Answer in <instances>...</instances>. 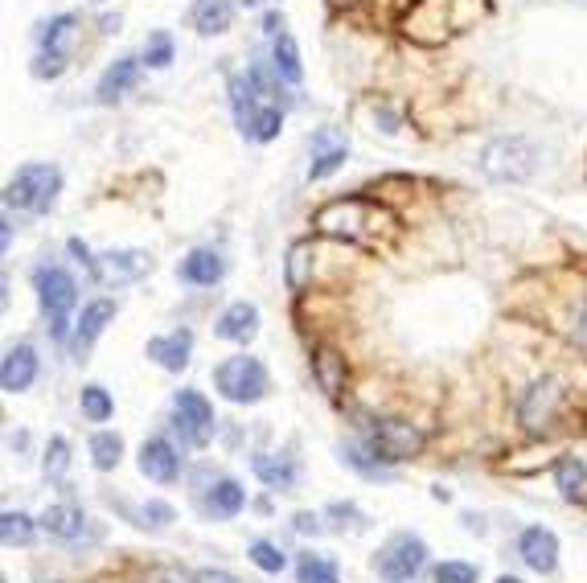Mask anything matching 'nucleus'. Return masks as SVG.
Returning a JSON list of instances; mask_svg holds the SVG:
<instances>
[{
  "instance_id": "obj_32",
  "label": "nucleus",
  "mask_w": 587,
  "mask_h": 583,
  "mask_svg": "<svg viewBox=\"0 0 587 583\" xmlns=\"http://www.w3.org/2000/svg\"><path fill=\"white\" fill-rule=\"evenodd\" d=\"M251 563L259 567V571H267V575H280L284 567H288V555L276 547V542H267V538H259V542H251Z\"/></svg>"
},
{
  "instance_id": "obj_18",
  "label": "nucleus",
  "mask_w": 587,
  "mask_h": 583,
  "mask_svg": "<svg viewBox=\"0 0 587 583\" xmlns=\"http://www.w3.org/2000/svg\"><path fill=\"white\" fill-rule=\"evenodd\" d=\"M312 378H317V386H321L325 395H341L345 391V378H349V366H345V358L337 354V349L321 345L317 354H312Z\"/></svg>"
},
{
  "instance_id": "obj_33",
  "label": "nucleus",
  "mask_w": 587,
  "mask_h": 583,
  "mask_svg": "<svg viewBox=\"0 0 587 583\" xmlns=\"http://www.w3.org/2000/svg\"><path fill=\"white\" fill-rule=\"evenodd\" d=\"M555 477H559V489H563L567 497H575V493L583 489V477H587V469H583V460L567 456V460H559V469H555Z\"/></svg>"
},
{
  "instance_id": "obj_40",
  "label": "nucleus",
  "mask_w": 587,
  "mask_h": 583,
  "mask_svg": "<svg viewBox=\"0 0 587 583\" xmlns=\"http://www.w3.org/2000/svg\"><path fill=\"white\" fill-rule=\"evenodd\" d=\"M62 70H66V54H46V50H42V58H37V66H33L37 79H58Z\"/></svg>"
},
{
  "instance_id": "obj_15",
  "label": "nucleus",
  "mask_w": 587,
  "mask_h": 583,
  "mask_svg": "<svg viewBox=\"0 0 587 583\" xmlns=\"http://www.w3.org/2000/svg\"><path fill=\"white\" fill-rule=\"evenodd\" d=\"M37 378V354H33V345H13L5 362H0V386H5V395H21L29 391Z\"/></svg>"
},
{
  "instance_id": "obj_34",
  "label": "nucleus",
  "mask_w": 587,
  "mask_h": 583,
  "mask_svg": "<svg viewBox=\"0 0 587 583\" xmlns=\"http://www.w3.org/2000/svg\"><path fill=\"white\" fill-rule=\"evenodd\" d=\"M144 62H148L152 70H165V66L173 62V37H169V33L148 37V46H144Z\"/></svg>"
},
{
  "instance_id": "obj_10",
  "label": "nucleus",
  "mask_w": 587,
  "mask_h": 583,
  "mask_svg": "<svg viewBox=\"0 0 587 583\" xmlns=\"http://www.w3.org/2000/svg\"><path fill=\"white\" fill-rule=\"evenodd\" d=\"M173 415H177V432L189 444H210V436H214V407H210V399L202 391H177Z\"/></svg>"
},
{
  "instance_id": "obj_45",
  "label": "nucleus",
  "mask_w": 587,
  "mask_h": 583,
  "mask_svg": "<svg viewBox=\"0 0 587 583\" xmlns=\"http://www.w3.org/2000/svg\"><path fill=\"white\" fill-rule=\"evenodd\" d=\"M243 5H263V0H243Z\"/></svg>"
},
{
  "instance_id": "obj_3",
  "label": "nucleus",
  "mask_w": 587,
  "mask_h": 583,
  "mask_svg": "<svg viewBox=\"0 0 587 583\" xmlns=\"http://www.w3.org/2000/svg\"><path fill=\"white\" fill-rule=\"evenodd\" d=\"M538 169V148L526 136H497L481 148V173L497 185H518Z\"/></svg>"
},
{
  "instance_id": "obj_23",
  "label": "nucleus",
  "mask_w": 587,
  "mask_h": 583,
  "mask_svg": "<svg viewBox=\"0 0 587 583\" xmlns=\"http://www.w3.org/2000/svg\"><path fill=\"white\" fill-rule=\"evenodd\" d=\"M189 21H193V29H198L202 37L226 33L230 21H234V5H230V0H198L193 13H189Z\"/></svg>"
},
{
  "instance_id": "obj_24",
  "label": "nucleus",
  "mask_w": 587,
  "mask_h": 583,
  "mask_svg": "<svg viewBox=\"0 0 587 583\" xmlns=\"http://www.w3.org/2000/svg\"><path fill=\"white\" fill-rule=\"evenodd\" d=\"M111 321H115V300H91V304L83 308V317H78V329H74L78 349H87Z\"/></svg>"
},
{
  "instance_id": "obj_5",
  "label": "nucleus",
  "mask_w": 587,
  "mask_h": 583,
  "mask_svg": "<svg viewBox=\"0 0 587 583\" xmlns=\"http://www.w3.org/2000/svg\"><path fill=\"white\" fill-rule=\"evenodd\" d=\"M62 189V173L54 165H21L5 189V206L9 210H29V214H42L54 206Z\"/></svg>"
},
{
  "instance_id": "obj_1",
  "label": "nucleus",
  "mask_w": 587,
  "mask_h": 583,
  "mask_svg": "<svg viewBox=\"0 0 587 583\" xmlns=\"http://www.w3.org/2000/svg\"><path fill=\"white\" fill-rule=\"evenodd\" d=\"M312 230L337 243H354V247H378L382 235H395L399 222L395 214H386L378 202L366 198H337L312 214Z\"/></svg>"
},
{
  "instance_id": "obj_2",
  "label": "nucleus",
  "mask_w": 587,
  "mask_h": 583,
  "mask_svg": "<svg viewBox=\"0 0 587 583\" xmlns=\"http://www.w3.org/2000/svg\"><path fill=\"white\" fill-rule=\"evenodd\" d=\"M477 21V0H419L403 17V33L419 46H440Z\"/></svg>"
},
{
  "instance_id": "obj_26",
  "label": "nucleus",
  "mask_w": 587,
  "mask_h": 583,
  "mask_svg": "<svg viewBox=\"0 0 587 583\" xmlns=\"http://www.w3.org/2000/svg\"><path fill=\"white\" fill-rule=\"evenodd\" d=\"M276 74L284 83H300L304 79V62H300V50L292 42V33H276Z\"/></svg>"
},
{
  "instance_id": "obj_42",
  "label": "nucleus",
  "mask_w": 587,
  "mask_h": 583,
  "mask_svg": "<svg viewBox=\"0 0 587 583\" xmlns=\"http://www.w3.org/2000/svg\"><path fill=\"white\" fill-rule=\"evenodd\" d=\"M263 29H267V33H280V29H284V17H280V13H267V17H263Z\"/></svg>"
},
{
  "instance_id": "obj_29",
  "label": "nucleus",
  "mask_w": 587,
  "mask_h": 583,
  "mask_svg": "<svg viewBox=\"0 0 587 583\" xmlns=\"http://www.w3.org/2000/svg\"><path fill=\"white\" fill-rule=\"evenodd\" d=\"M296 579L300 583H341V571H337V563H329L321 555H300L296 559Z\"/></svg>"
},
{
  "instance_id": "obj_37",
  "label": "nucleus",
  "mask_w": 587,
  "mask_h": 583,
  "mask_svg": "<svg viewBox=\"0 0 587 583\" xmlns=\"http://www.w3.org/2000/svg\"><path fill=\"white\" fill-rule=\"evenodd\" d=\"M74 29V17L70 13H62V17H54L46 29H42V50L46 54H62V37Z\"/></svg>"
},
{
  "instance_id": "obj_27",
  "label": "nucleus",
  "mask_w": 587,
  "mask_h": 583,
  "mask_svg": "<svg viewBox=\"0 0 587 583\" xmlns=\"http://www.w3.org/2000/svg\"><path fill=\"white\" fill-rule=\"evenodd\" d=\"M120 456H124V440L115 432H95L91 436V464L99 473H111L115 464H120Z\"/></svg>"
},
{
  "instance_id": "obj_20",
  "label": "nucleus",
  "mask_w": 587,
  "mask_h": 583,
  "mask_svg": "<svg viewBox=\"0 0 587 583\" xmlns=\"http://www.w3.org/2000/svg\"><path fill=\"white\" fill-rule=\"evenodd\" d=\"M87 526V514L78 510V505H50V510L42 514V530L58 542H74L78 534H83Z\"/></svg>"
},
{
  "instance_id": "obj_4",
  "label": "nucleus",
  "mask_w": 587,
  "mask_h": 583,
  "mask_svg": "<svg viewBox=\"0 0 587 583\" xmlns=\"http://www.w3.org/2000/svg\"><path fill=\"white\" fill-rule=\"evenodd\" d=\"M362 436H366V448L374 460L382 464H395V460H407V456H419L423 448V432L407 419H390V415H374L362 423Z\"/></svg>"
},
{
  "instance_id": "obj_14",
  "label": "nucleus",
  "mask_w": 587,
  "mask_h": 583,
  "mask_svg": "<svg viewBox=\"0 0 587 583\" xmlns=\"http://www.w3.org/2000/svg\"><path fill=\"white\" fill-rule=\"evenodd\" d=\"M214 333H218L222 341L247 345V341L259 333V308L247 304V300H234L230 308H222V317L214 321Z\"/></svg>"
},
{
  "instance_id": "obj_25",
  "label": "nucleus",
  "mask_w": 587,
  "mask_h": 583,
  "mask_svg": "<svg viewBox=\"0 0 587 583\" xmlns=\"http://www.w3.org/2000/svg\"><path fill=\"white\" fill-rule=\"evenodd\" d=\"M239 128H243L247 140L267 144V140H276V136H280V128H284V111H280V107H271V103H263V107L251 111V120H243Z\"/></svg>"
},
{
  "instance_id": "obj_12",
  "label": "nucleus",
  "mask_w": 587,
  "mask_h": 583,
  "mask_svg": "<svg viewBox=\"0 0 587 583\" xmlns=\"http://www.w3.org/2000/svg\"><path fill=\"white\" fill-rule=\"evenodd\" d=\"M518 555L530 571L538 575H551L559 567V538L555 530H546V526H526L522 538H518Z\"/></svg>"
},
{
  "instance_id": "obj_19",
  "label": "nucleus",
  "mask_w": 587,
  "mask_h": 583,
  "mask_svg": "<svg viewBox=\"0 0 587 583\" xmlns=\"http://www.w3.org/2000/svg\"><path fill=\"white\" fill-rule=\"evenodd\" d=\"M243 505H247V493H243V485L234 481V477H218V481L210 485V493H206V510H210L214 518H234V514H243Z\"/></svg>"
},
{
  "instance_id": "obj_46",
  "label": "nucleus",
  "mask_w": 587,
  "mask_h": 583,
  "mask_svg": "<svg viewBox=\"0 0 587 583\" xmlns=\"http://www.w3.org/2000/svg\"><path fill=\"white\" fill-rule=\"evenodd\" d=\"M50 583H58V579H50Z\"/></svg>"
},
{
  "instance_id": "obj_43",
  "label": "nucleus",
  "mask_w": 587,
  "mask_h": 583,
  "mask_svg": "<svg viewBox=\"0 0 587 583\" xmlns=\"http://www.w3.org/2000/svg\"><path fill=\"white\" fill-rule=\"evenodd\" d=\"M312 522H317L312 514H300V518H296V530H312Z\"/></svg>"
},
{
  "instance_id": "obj_17",
  "label": "nucleus",
  "mask_w": 587,
  "mask_h": 583,
  "mask_svg": "<svg viewBox=\"0 0 587 583\" xmlns=\"http://www.w3.org/2000/svg\"><path fill=\"white\" fill-rule=\"evenodd\" d=\"M177 276H181L185 284H193V288H214V284L226 276V263H222V255H218V251L198 247V251H189V255L181 259Z\"/></svg>"
},
{
  "instance_id": "obj_7",
  "label": "nucleus",
  "mask_w": 587,
  "mask_h": 583,
  "mask_svg": "<svg viewBox=\"0 0 587 583\" xmlns=\"http://www.w3.org/2000/svg\"><path fill=\"white\" fill-rule=\"evenodd\" d=\"M37 300H42L46 317L54 321V337H66V313L78 300V284H74L70 271H62V267H42L37 271Z\"/></svg>"
},
{
  "instance_id": "obj_31",
  "label": "nucleus",
  "mask_w": 587,
  "mask_h": 583,
  "mask_svg": "<svg viewBox=\"0 0 587 583\" xmlns=\"http://www.w3.org/2000/svg\"><path fill=\"white\" fill-rule=\"evenodd\" d=\"M78 407H83V415L91 419V423H107L111 415H115V403H111V395L103 391V386H83V395H78Z\"/></svg>"
},
{
  "instance_id": "obj_36",
  "label": "nucleus",
  "mask_w": 587,
  "mask_h": 583,
  "mask_svg": "<svg viewBox=\"0 0 587 583\" xmlns=\"http://www.w3.org/2000/svg\"><path fill=\"white\" fill-rule=\"evenodd\" d=\"M140 583H198V575H189L181 563H156L144 571Z\"/></svg>"
},
{
  "instance_id": "obj_9",
  "label": "nucleus",
  "mask_w": 587,
  "mask_h": 583,
  "mask_svg": "<svg viewBox=\"0 0 587 583\" xmlns=\"http://www.w3.org/2000/svg\"><path fill=\"white\" fill-rule=\"evenodd\" d=\"M559 407H563L559 382L555 378H538V382H530V391L518 403V419H522L526 432H546V427L555 423Z\"/></svg>"
},
{
  "instance_id": "obj_11",
  "label": "nucleus",
  "mask_w": 587,
  "mask_h": 583,
  "mask_svg": "<svg viewBox=\"0 0 587 583\" xmlns=\"http://www.w3.org/2000/svg\"><path fill=\"white\" fill-rule=\"evenodd\" d=\"M91 271H95L99 284H111V288L115 284H136L152 271V255L148 251H111V255L95 259Z\"/></svg>"
},
{
  "instance_id": "obj_22",
  "label": "nucleus",
  "mask_w": 587,
  "mask_h": 583,
  "mask_svg": "<svg viewBox=\"0 0 587 583\" xmlns=\"http://www.w3.org/2000/svg\"><path fill=\"white\" fill-rule=\"evenodd\" d=\"M140 79V58H120V62H111L107 74L99 79V99L103 103H115L124 91H132Z\"/></svg>"
},
{
  "instance_id": "obj_44",
  "label": "nucleus",
  "mask_w": 587,
  "mask_h": 583,
  "mask_svg": "<svg viewBox=\"0 0 587 583\" xmlns=\"http://www.w3.org/2000/svg\"><path fill=\"white\" fill-rule=\"evenodd\" d=\"M497 583H522V579H518V575H501Z\"/></svg>"
},
{
  "instance_id": "obj_21",
  "label": "nucleus",
  "mask_w": 587,
  "mask_h": 583,
  "mask_svg": "<svg viewBox=\"0 0 587 583\" xmlns=\"http://www.w3.org/2000/svg\"><path fill=\"white\" fill-rule=\"evenodd\" d=\"M251 464H255V477H259L267 489H292V485H296V460H292V456L259 452Z\"/></svg>"
},
{
  "instance_id": "obj_6",
  "label": "nucleus",
  "mask_w": 587,
  "mask_h": 583,
  "mask_svg": "<svg viewBox=\"0 0 587 583\" xmlns=\"http://www.w3.org/2000/svg\"><path fill=\"white\" fill-rule=\"evenodd\" d=\"M214 386L226 403H259L267 399L271 382H267V366L251 354H239V358H226L218 370H214Z\"/></svg>"
},
{
  "instance_id": "obj_35",
  "label": "nucleus",
  "mask_w": 587,
  "mask_h": 583,
  "mask_svg": "<svg viewBox=\"0 0 587 583\" xmlns=\"http://www.w3.org/2000/svg\"><path fill=\"white\" fill-rule=\"evenodd\" d=\"M136 526H152V530H165L173 522V505L169 501H144L140 510H136Z\"/></svg>"
},
{
  "instance_id": "obj_38",
  "label": "nucleus",
  "mask_w": 587,
  "mask_h": 583,
  "mask_svg": "<svg viewBox=\"0 0 587 583\" xmlns=\"http://www.w3.org/2000/svg\"><path fill=\"white\" fill-rule=\"evenodd\" d=\"M432 575H436V583H477V567L473 563H460V559L440 563Z\"/></svg>"
},
{
  "instance_id": "obj_16",
  "label": "nucleus",
  "mask_w": 587,
  "mask_h": 583,
  "mask_svg": "<svg viewBox=\"0 0 587 583\" xmlns=\"http://www.w3.org/2000/svg\"><path fill=\"white\" fill-rule=\"evenodd\" d=\"M189 354H193V333L189 329H173L165 337H152L148 341V358L161 366V370H185L189 366Z\"/></svg>"
},
{
  "instance_id": "obj_13",
  "label": "nucleus",
  "mask_w": 587,
  "mask_h": 583,
  "mask_svg": "<svg viewBox=\"0 0 587 583\" xmlns=\"http://www.w3.org/2000/svg\"><path fill=\"white\" fill-rule=\"evenodd\" d=\"M140 473L148 481H156V485H173L181 477V456H177V448L165 436L144 440V448H140Z\"/></svg>"
},
{
  "instance_id": "obj_8",
  "label": "nucleus",
  "mask_w": 587,
  "mask_h": 583,
  "mask_svg": "<svg viewBox=\"0 0 587 583\" xmlns=\"http://www.w3.org/2000/svg\"><path fill=\"white\" fill-rule=\"evenodd\" d=\"M423 563H427V547H423V538H415V534H395L382 547V555L374 559V567L390 579V583H407V579H415L419 571H423Z\"/></svg>"
},
{
  "instance_id": "obj_39",
  "label": "nucleus",
  "mask_w": 587,
  "mask_h": 583,
  "mask_svg": "<svg viewBox=\"0 0 587 583\" xmlns=\"http://www.w3.org/2000/svg\"><path fill=\"white\" fill-rule=\"evenodd\" d=\"M66 452H70V444H66L62 436H54V440H50V448H46V477H54V481H58V477L66 473V460H70Z\"/></svg>"
},
{
  "instance_id": "obj_41",
  "label": "nucleus",
  "mask_w": 587,
  "mask_h": 583,
  "mask_svg": "<svg viewBox=\"0 0 587 583\" xmlns=\"http://www.w3.org/2000/svg\"><path fill=\"white\" fill-rule=\"evenodd\" d=\"M198 583H239V579H234L230 571H214L210 567V571H198Z\"/></svg>"
},
{
  "instance_id": "obj_28",
  "label": "nucleus",
  "mask_w": 587,
  "mask_h": 583,
  "mask_svg": "<svg viewBox=\"0 0 587 583\" xmlns=\"http://www.w3.org/2000/svg\"><path fill=\"white\" fill-rule=\"evenodd\" d=\"M37 526H42V522H33V518L21 514V510H5V514H0V538H5L9 547H25Z\"/></svg>"
},
{
  "instance_id": "obj_30",
  "label": "nucleus",
  "mask_w": 587,
  "mask_h": 583,
  "mask_svg": "<svg viewBox=\"0 0 587 583\" xmlns=\"http://www.w3.org/2000/svg\"><path fill=\"white\" fill-rule=\"evenodd\" d=\"M317 157H312V165H308V181H325L329 173H337L341 165H345V157H349V148L345 144H333V148H325V140L317 136Z\"/></svg>"
}]
</instances>
